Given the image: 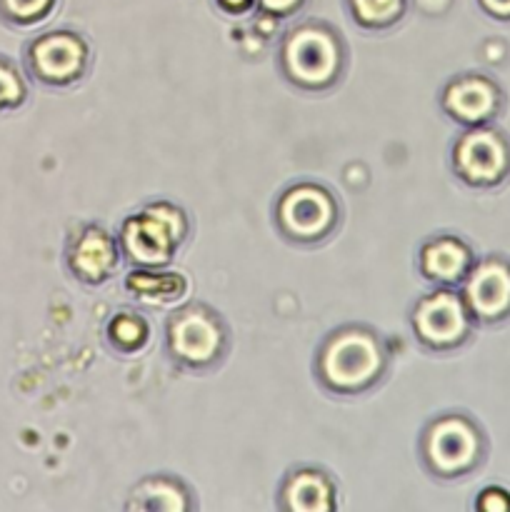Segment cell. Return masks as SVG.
I'll use <instances>...</instances> for the list:
<instances>
[{
  "instance_id": "52a82bcc",
  "label": "cell",
  "mask_w": 510,
  "mask_h": 512,
  "mask_svg": "<svg viewBox=\"0 0 510 512\" xmlns=\"http://www.w3.org/2000/svg\"><path fill=\"white\" fill-rule=\"evenodd\" d=\"M90 45L75 30H48L30 38L23 48V70L43 88H70L85 78Z\"/></svg>"
},
{
  "instance_id": "e0dca14e",
  "label": "cell",
  "mask_w": 510,
  "mask_h": 512,
  "mask_svg": "<svg viewBox=\"0 0 510 512\" xmlns=\"http://www.w3.org/2000/svg\"><path fill=\"white\" fill-rule=\"evenodd\" d=\"M105 338L113 350L123 355L140 353L150 340V323L140 313L120 310L105 325Z\"/></svg>"
},
{
  "instance_id": "9a60e30c",
  "label": "cell",
  "mask_w": 510,
  "mask_h": 512,
  "mask_svg": "<svg viewBox=\"0 0 510 512\" xmlns=\"http://www.w3.org/2000/svg\"><path fill=\"white\" fill-rule=\"evenodd\" d=\"M125 508L183 512L193 508V495H190V488L183 480L160 473L140 480V483L130 490V500L125 503Z\"/></svg>"
},
{
  "instance_id": "30bf717a",
  "label": "cell",
  "mask_w": 510,
  "mask_h": 512,
  "mask_svg": "<svg viewBox=\"0 0 510 512\" xmlns=\"http://www.w3.org/2000/svg\"><path fill=\"white\" fill-rule=\"evenodd\" d=\"M440 108L463 128L490 125L503 108V88L485 73H460L445 83Z\"/></svg>"
},
{
  "instance_id": "44dd1931",
  "label": "cell",
  "mask_w": 510,
  "mask_h": 512,
  "mask_svg": "<svg viewBox=\"0 0 510 512\" xmlns=\"http://www.w3.org/2000/svg\"><path fill=\"white\" fill-rule=\"evenodd\" d=\"M475 508L483 512H510V493L500 485H488L475 498Z\"/></svg>"
},
{
  "instance_id": "5b68a950",
  "label": "cell",
  "mask_w": 510,
  "mask_h": 512,
  "mask_svg": "<svg viewBox=\"0 0 510 512\" xmlns=\"http://www.w3.org/2000/svg\"><path fill=\"white\" fill-rule=\"evenodd\" d=\"M485 435L465 413H443L430 420L420 438V458L435 478H463L485 458Z\"/></svg>"
},
{
  "instance_id": "7402d4cb",
  "label": "cell",
  "mask_w": 510,
  "mask_h": 512,
  "mask_svg": "<svg viewBox=\"0 0 510 512\" xmlns=\"http://www.w3.org/2000/svg\"><path fill=\"white\" fill-rule=\"evenodd\" d=\"M305 5V0H258V8L273 18H288Z\"/></svg>"
},
{
  "instance_id": "277c9868",
  "label": "cell",
  "mask_w": 510,
  "mask_h": 512,
  "mask_svg": "<svg viewBox=\"0 0 510 512\" xmlns=\"http://www.w3.org/2000/svg\"><path fill=\"white\" fill-rule=\"evenodd\" d=\"M165 348L180 368L208 370L228 353L230 330L218 310L205 303H190L170 313Z\"/></svg>"
},
{
  "instance_id": "ac0fdd59",
  "label": "cell",
  "mask_w": 510,
  "mask_h": 512,
  "mask_svg": "<svg viewBox=\"0 0 510 512\" xmlns=\"http://www.w3.org/2000/svg\"><path fill=\"white\" fill-rule=\"evenodd\" d=\"M350 18L363 30H388L405 18L408 0H345Z\"/></svg>"
},
{
  "instance_id": "7c38bea8",
  "label": "cell",
  "mask_w": 510,
  "mask_h": 512,
  "mask_svg": "<svg viewBox=\"0 0 510 512\" xmlns=\"http://www.w3.org/2000/svg\"><path fill=\"white\" fill-rule=\"evenodd\" d=\"M120 255L123 253H120L118 235L95 223L75 230L65 245V265L70 275L85 285L108 283L118 270Z\"/></svg>"
},
{
  "instance_id": "6da1fadb",
  "label": "cell",
  "mask_w": 510,
  "mask_h": 512,
  "mask_svg": "<svg viewBox=\"0 0 510 512\" xmlns=\"http://www.w3.org/2000/svg\"><path fill=\"white\" fill-rule=\"evenodd\" d=\"M388 368V350L373 328L343 325L320 343L315 375L330 393L358 395L373 388Z\"/></svg>"
},
{
  "instance_id": "cb8c5ba5",
  "label": "cell",
  "mask_w": 510,
  "mask_h": 512,
  "mask_svg": "<svg viewBox=\"0 0 510 512\" xmlns=\"http://www.w3.org/2000/svg\"><path fill=\"white\" fill-rule=\"evenodd\" d=\"M480 8L495 20H510V0H478Z\"/></svg>"
},
{
  "instance_id": "8992f818",
  "label": "cell",
  "mask_w": 510,
  "mask_h": 512,
  "mask_svg": "<svg viewBox=\"0 0 510 512\" xmlns=\"http://www.w3.org/2000/svg\"><path fill=\"white\" fill-rule=\"evenodd\" d=\"M338 220V198L323 183L300 180V183L288 185L275 200V225L290 243H323L335 233Z\"/></svg>"
},
{
  "instance_id": "2e32d148",
  "label": "cell",
  "mask_w": 510,
  "mask_h": 512,
  "mask_svg": "<svg viewBox=\"0 0 510 512\" xmlns=\"http://www.w3.org/2000/svg\"><path fill=\"white\" fill-rule=\"evenodd\" d=\"M125 290L148 305L178 303L188 293V278L183 273L160 268H133L125 275Z\"/></svg>"
},
{
  "instance_id": "7a4b0ae2",
  "label": "cell",
  "mask_w": 510,
  "mask_h": 512,
  "mask_svg": "<svg viewBox=\"0 0 510 512\" xmlns=\"http://www.w3.org/2000/svg\"><path fill=\"white\" fill-rule=\"evenodd\" d=\"M345 53L348 50L338 30L323 20H305L283 38L278 65L290 85L320 93L340 80L348 58Z\"/></svg>"
},
{
  "instance_id": "603a6c76",
  "label": "cell",
  "mask_w": 510,
  "mask_h": 512,
  "mask_svg": "<svg viewBox=\"0 0 510 512\" xmlns=\"http://www.w3.org/2000/svg\"><path fill=\"white\" fill-rule=\"evenodd\" d=\"M215 5L228 15H245L258 8V0H215Z\"/></svg>"
},
{
  "instance_id": "4fadbf2b",
  "label": "cell",
  "mask_w": 510,
  "mask_h": 512,
  "mask_svg": "<svg viewBox=\"0 0 510 512\" xmlns=\"http://www.w3.org/2000/svg\"><path fill=\"white\" fill-rule=\"evenodd\" d=\"M475 263V253L463 238L440 233L425 240L418 250V270L428 283L440 288H455L465 280Z\"/></svg>"
},
{
  "instance_id": "8fae6325",
  "label": "cell",
  "mask_w": 510,
  "mask_h": 512,
  "mask_svg": "<svg viewBox=\"0 0 510 512\" xmlns=\"http://www.w3.org/2000/svg\"><path fill=\"white\" fill-rule=\"evenodd\" d=\"M463 295L475 323H500L510 315V260L503 255H488L475 260L465 275Z\"/></svg>"
},
{
  "instance_id": "3957f363",
  "label": "cell",
  "mask_w": 510,
  "mask_h": 512,
  "mask_svg": "<svg viewBox=\"0 0 510 512\" xmlns=\"http://www.w3.org/2000/svg\"><path fill=\"white\" fill-rule=\"evenodd\" d=\"M190 233V220L180 205L155 200L128 215L118 230L120 253L135 268H163Z\"/></svg>"
},
{
  "instance_id": "d6986e66",
  "label": "cell",
  "mask_w": 510,
  "mask_h": 512,
  "mask_svg": "<svg viewBox=\"0 0 510 512\" xmlns=\"http://www.w3.org/2000/svg\"><path fill=\"white\" fill-rule=\"evenodd\" d=\"M58 8V0H0V23L10 30H33Z\"/></svg>"
},
{
  "instance_id": "5bb4252c",
  "label": "cell",
  "mask_w": 510,
  "mask_h": 512,
  "mask_svg": "<svg viewBox=\"0 0 510 512\" xmlns=\"http://www.w3.org/2000/svg\"><path fill=\"white\" fill-rule=\"evenodd\" d=\"M278 505L293 512H328L338 505L335 483L318 468H295L280 485Z\"/></svg>"
},
{
  "instance_id": "ba28073f",
  "label": "cell",
  "mask_w": 510,
  "mask_h": 512,
  "mask_svg": "<svg viewBox=\"0 0 510 512\" xmlns=\"http://www.w3.org/2000/svg\"><path fill=\"white\" fill-rule=\"evenodd\" d=\"M450 168L470 188H495L510 175V140L490 125L465 128L450 150Z\"/></svg>"
},
{
  "instance_id": "ffe728a7",
  "label": "cell",
  "mask_w": 510,
  "mask_h": 512,
  "mask_svg": "<svg viewBox=\"0 0 510 512\" xmlns=\"http://www.w3.org/2000/svg\"><path fill=\"white\" fill-rule=\"evenodd\" d=\"M28 100V80L18 65L0 55V115L13 113Z\"/></svg>"
},
{
  "instance_id": "9c48e42d",
  "label": "cell",
  "mask_w": 510,
  "mask_h": 512,
  "mask_svg": "<svg viewBox=\"0 0 510 512\" xmlns=\"http://www.w3.org/2000/svg\"><path fill=\"white\" fill-rule=\"evenodd\" d=\"M473 323L463 295L455 288L440 285H435L433 293L423 295L410 315L415 335L428 350L460 348L473 333Z\"/></svg>"
}]
</instances>
